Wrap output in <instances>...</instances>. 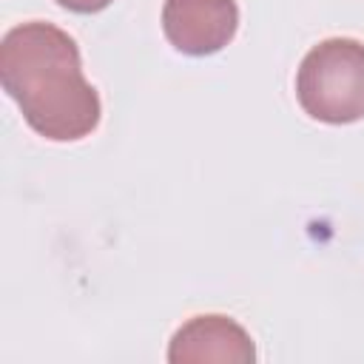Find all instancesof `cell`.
Instances as JSON below:
<instances>
[{
    "instance_id": "1",
    "label": "cell",
    "mask_w": 364,
    "mask_h": 364,
    "mask_svg": "<svg viewBox=\"0 0 364 364\" xmlns=\"http://www.w3.org/2000/svg\"><path fill=\"white\" fill-rule=\"evenodd\" d=\"M0 82L23 119L46 139L74 142L100 122V94L82 77L80 48L68 31L51 23L31 20L6 31Z\"/></svg>"
},
{
    "instance_id": "2",
    "label": "cell",
    "mask_w": 364,
    "mask_h": 364,
    "mask_svg": "<svg viewBox=\"0 0 364 364\" xmlns=\"http://www.w3.org/2000/svg\"><path fill=\"white\" fill-rule=\"evenodd\" d=\"M296 97L304 114L318 122L364 119V43L330 37L313 46L299 65Z\"/></svg>"
},
{
    "instance_id": "3",
    "label": "cell",
    "mask_w": 364,
    "mask_h": 364,
    "mask_svg": "<svg viewBox=\"0 0 364 364\" xmlns=\"http://www.w3.org/2000/svg\"><path fill=\"white\" fill-rule=\"evenodd\" d=\"M239 28L236 0H165L162 31L168 43L191 57L225 48Z\"/></svg>"
},
{
    "instance_id": "4",
    "label": "cell",
    "mask_w": 364,
    "mask_h": 364,
    "mask_svg": "<svg viewBox=\"0 0 364 364\" xmlns=\"http://www.w3.org/2000/svg\"><path fill=\"white\" fill-rule=\"evenodd\" d=\"M171 364H253L256 347L242 324L230 316H193L168 347Z\"/></svg>"
},
{
    "instance_id": "5",
    "label": "cell",
    "mask_w": 364,
    "mask_h": 364,
    "mask_svg": "<svg viewBox=\"0 0 364 364\" xmlns=\"http://www.w3.org/2000/svg\"><path fill=\"white\" fill-rule=\"evenodd\" d=\"M63 9L68 11H80V14H94V11H102L105 6H111V0H57Z\"/></svg>"
}]
</instances>
